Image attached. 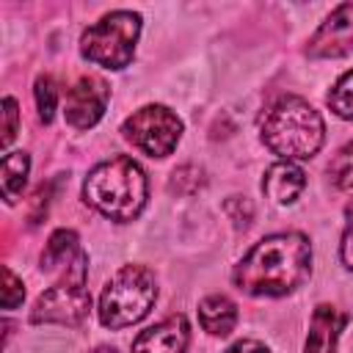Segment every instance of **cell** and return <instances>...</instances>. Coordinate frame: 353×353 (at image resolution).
<instances>
[{
    "label": "cell",
    "mask_w": 353,
    "mask_h": 353,
    "mask_svg": "<svg viewBox=\"0 0 353 353\" xmlns=\"http://www.w3.org/2000/svg\"><path fill=\"white\" fill-rule=\"evenodd\" d=\"M83 254H85V251L80 248V237H77L74 229H55V232L47 237L39 262H41V270H47V273H55V270L63 273V270H69Z\"/></svg>",
    "instance_id": "13"
},
{
    "label": "cell",
    "mask_w": 353,
    "mask_h": 353,
    "mask_svg": "<svg viewBox=\"0 0 353 353\" xmlns=\"http://www.w3.org/2000/svg\"><path fill=\"white\" fill-rule=\"evenodd\" d=\"M108 99H110V85L99 74H83L66 91V102H63L66 124L72 130H91L102 119Z\"/></svg>",
    "instance_id": "8"
},
{
    "label": "cell",
    "mask_w": 353,
    "mask_h": 353,
    "mask_svg": "<svg viewBox=\"0 0 353 353\" xmlns=\"http://www.w3.org/2000/svg\"><path fill=\"white\" fill-rule=\"evenodd\" d=\"M328 176L339 190H353V141H347L328 165Z\"/></svg>",
    "instance_id": "18"
},
{
    "label": "cell",
    "mask_w": 353,
    "mask_h": 353,
    "mask_svg": "<svg viewBox=\"0 0 353 353\" xmlns=\"http://www.w3.org/2000/svg\"><path fill=\"white\" fill-rule=\"evenodd\" d=\"M157 301V279L146 265L119 268L102 287L99 295V323L110 331L141 323Z\"/></svg>",
    "instance_id": "4"
},
{
    "label": "cell",
    "mask_w": 353,
    "mask_h": 353,
    "mask_svg": "<svg viewBox=\"0 0 353 353\" xmlns=\"http://www.w3.org/2000/svg\"><path fill=\"white\" fill-rule=\"evenodd\" d=\"M259 138L279 160H309L323 149L325 124L303 97L284 94L265 110Z\"/></svg>",
    "instance_id": "3"
},
{
    "label": "cell",
    "mask_w": 353,
    "mask_h": 353,
    "mask_svg": "<svg viewBox=\"0 0 353 353\" xmlns=\"http://www.w3.org/2000/svg\"><path fill=\"white\" fill-rule=\"evenodd\" d=\"M353 52V3H339L306 41L309 58H345Z\"/></svg>",
    "instance_id": "9"
},
{
    "label": "cell",
    "mask_w": 353,
    "mask_h": 353,
    "mask_svg": "<svg viewBox=\"0 0 353 353\" xmlns=\"http://www.w3.org/2000/svg\"><path fill=\"white\" fill-rule=\"evenodd\" d=\"M17 132H19V108H17L14 97H6L3 99V138H0L3 152H8L11 141L17 138Z\"/></svg>",
    "instance_id": "19"
},
{
    "label": "cell",
    "mask_w": 353,
    "mask_h": 353,
    "mask_svg": "<svg viewBox=\"0 0 353 353\" xmlns=\"http://www.w3.org/2000/svg\"><path fill=\"white\" fill-rule=\"evenodd\" d=\"M3 309H17L19 303H22V298H25V284H22V279L6 265L3 268Z\"/></svg>",
    "instance_id": "20"
},
{
    "label": "cell",
    "mask_w": 353,
    "mask_h": 353,
    "mask_svg": "<svg viewBox=\"0 0 353 353\" xmlns=\"http://www.w3.org/2000/svg\"><path fill=\"white\" fill-rule=\"evenodd\" d=\"M223 210H226V215L232 218V223L237 229H248V223L254 218V207H251V201L245 196H229V201L223 204Z\"/></svg>",
    "instance_id": "21"
},
{
    "label": "cell",
    "mask_w": 353,
    "mask_h": 353,
    "mask_svg": "<svg viewBox=\"0 0 353 353\" xmlns=\"http://www.w3.org/2000/svg\"><path fill=\"white\" fill-rule=\"evenodd\" d=\"M190 323L185 314H171L132 339V353H188Z\"/></svg>",
    "instance_id": "10"
},
{
    "label": "cell",
    "mask_w": 353,
    "mask_h": 353,
    "mask_svg": "<svg viewBox=\"0 0 353 353\" xmlns=\"http://www.w3.org/2000/svg\"><path fill=\"white\" fill-rule=\"evenodd\" d=\"M88 279V254H83L69 270L61 273V279L47 287L33 309H30V323H52V325H80L88 312H91V295L85 290Z\"/></svg>",
    "instance_id": "6"
},
{
    "label": "cell",
    "mask_w": 353,
    "mask_h": 353,
    "mask_svg": "<svg viewBox=\"0 0 353 353\" xmlns=\"http://www.w3.org/2000/svg\"><path fill=\"white\" fill-rule=\"evenodd\" d=\"M347 325V314L331 303H320L312 312L303 353H336L339 336Z\"/></svg>",
    "instance_id": "11"
},
{
    "label": "cell",
    "mask_w": 353,
    "mask_h": 353,
    "mask_svg": "<svg viewBox=\"0 0 353 353\" xmlns=\"http://www.w3.org/2000/svg\"><path fill=\"white\" fill-rule=\"evenodd\" d=\"M331 113H336L339 119H353V69L345 72L328 91L325 97Z\"/></svg>",
    "instance_id": "16"
},
{
    "label": "cell",
    "mask_w": 353,
    "mask_h": 353,
    "mask_svg": "<svg viewBox=\"0 0 353 353\" xmlns=\"http://www.w3.org/2000/svg\"><path fill=\"white\" fill-rule=\"evenodd\" d=\"M146 199H149L146 174L127 154H116L110 160L97 163L83 179V201L116 223L135 221L143 212Z\"/></svg>",
    "instance_id": "2"
},
{
    "label": "cell",
    "mask_w": 353,
    "mask_h": 353,
    "mask_svg": "<svg viewBox=\"0 0 353 353\" xmlns=\"http://www.w3.org/2000/svg\"><path fill=\"white\" fill-rule=\"evenodd\" d=\"M182 119L165 105H143L124 119L121 135L149 157H168L182 138Z\"/></svg>",
    "instance_id": "7"
},
{
    "label": "cell",
    "mask_w": 353,
    "mask_h": 353,
    "mask_svg": "<svg viewBox=\"0 0 353 353\" xmlns=\"http://www.w3.org/2000/svg\"><path fill=\"white\" fill-rule=\"evenodd\" d=\"M199 325L210 336H229L237 325V303L221 292L201 298L199 301Z\"/></svg>",
    "instance_id": "14"
},
{
    "label": "cell",
    "mask_w": 353,
    "mask_h": 353,
    "mask_svg": "<svg viewBox=\"0 0 353 353\" xmlns=\"http://www.w3.org/2000/svg\"><path fill=\"white\" fill-rule=\"evenodd\" d=\"M339 259L347 270H353V201L345 207V229L339 240Z\"/></svg>",
    "instance_id": "22"
},
{
    "label": "cell",
    "mask_w": 353,
    "mask_h": 353,
    "mask_svg": "<svg viewBox=\"0 0 353 353\" xmlns=\"http://www.w3.org/2000/svg\"><path fill=\"white\" fill-rule=\"evenodd\" d=\"M226 353H270V350H268V345H262L256 339H240L232 347H226Z\"/></svg>",
    "instance_id": "23"
},
{
    "label": "cell",
    "mask_w": 353,
    "mask_h": 353,
    "mask_svg": "<svg viewBox=\"0 0 353 353\" xmlns=\"http://www.w3.org/2000/svg\"><path fill=\"white\" fill-rule=\"evenodd\" d=\"M303 188H306V174L298 163H290V160L273 163L262 176V193L279 207L295 204Z\"/></svg>",
    "instance_id": "12"
},
{
    "label": "cell",
    "mask_w": 353,
    "mask_h": 353,
    "mask_svg": "<svg viewBox=\"0 0 353 353\" xmlns=\"http://www.w3.org/2000/svg\"><path fill=\"white\" fill-rule=\"evenodd\" d=\"M141 14L127 8L99 17L80 33V55L88 63H97L110 72L130 66L135 58V44L141 39Z\"/></svg>",
    "instance_id": "5"
},
{
    "label": "cell",
    "mask_w": 353,
    "mask_h": 353,
    "mask_svg": "<svg viewBox=\"0 0 353 353\" xmlns=\"http://www.w3.org/2000/svg\"><path fill=\"white\" fill-rule=\"evenodd\" d=\"M312 276V243L303 232H276L254 243L232 268V284L254 298H284Z\"/></svg>",
    "instance_id": "1"
},
{
    "label": "cell",
    "mask_w": 353,
    "mask_h": 353,
    "mask_svg": "<svg viewBox=\"0 0 353 353\" xmlns=\"http://www.w3.org/2000/svg\"><path fill=\"white\" fill-rule=\"evenodd\" d=\"M33 97H36V110H39V119L44 124H50L55 119V108H58V88H55V80L50 74H39L36 77V88H33Z\"/></svg>",
    "instance_id": "17"
},
{
    "label": "cell",
    "mask_w": 353,
    "mask_h": 353,
    "mask_svg": "<svg viewBox=\"0 0 353 353\" xmlns=\"http://www.w3.org/2000/svg\"><path fill=\"white\" fill-rule=\"evenodd\" d=\"M30 174V154L17 149V152H6L3 154V168H0V188H3V199L8 204H14L28 182Z\"/></svg>",
    "instance_id": "15"
}]
</instances>
